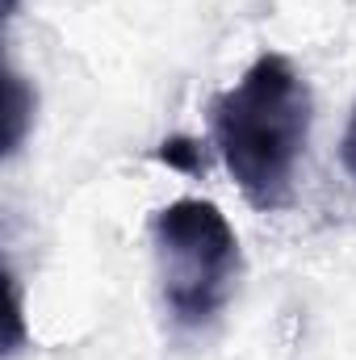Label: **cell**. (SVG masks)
Returning <instances> with one entry per match:
<instances>
[{
	"mask_svg": "<svg viewBox=\"0 0 356 360\" xmlns=\"http://www.w3.org/2000/svg\"><path fill=\"white\" fill-rule=\"evenodd\" d=\"M210 134L252 210H289L298 160L310 139L306 80L285 55L265 51L231 89L214 96Z\"/></svg>",
	"mask_w": 356,
	"mask_h": 360,
	"instance_id": "obj_1",
	"label": "cell"
},
{
	"mask_svg": "<svg viewBox=\"0 0 356 360\" xmlns=\"http://www.w3.org/2000/svg\"><path fill=\"white\" fill-rule=\"evenodd\" d=\"M151 243L160 264L164 310L184 331L210 327L239 281V239L214 201L180 197L155 210Z\"/></svg>",
	"mask_w": 356,
	"mask_h": 360,
	"instance_id": "obj_2",
	"label": "cell"
},
{
	"mask_svg": "<svg viewBox=\"0 0 356 360\" xmlns=\"http://www.w3.org/2000/svg\"><path fill=\"white\" fill-rule=\"evenodd\" d=\"M30 113H34V92L8 68V76H4V155L21 151L25 130H30Z\"/></svg>",
	"mask_w": 356,
	"mask_h": 360,
	"instance_id": "obj_3",
	"label": "cell"
},
{
	"mask_svg": "<svg viewBox=\"0 0 356 360\" xmlns=\"http://www.w3.org/2000/svg\"><path fill=\"white\" fill-rule=\"evenodd\" d=\"M155 160L177 168V172H189V176H201L205 172V155H201V143L189 139V134H172L155 147Z\"/></svg>",
	"mask_w": 356,
	"mask_h": 360,
	"instance_id": "obj_4",
	"label": "cell"
},
{
	"mask_svg": "<svg viewBox=\"0 0 356 360\" xmlns=\"http://www.w3.org/2000/svg\"><path fill=\"white\" fill-rule=\"evenodd\" d=\"M21 348V289L17 276H8V356Z\"/></svg>",
	"mask_w": 356,
	"mask_h": 360,
	"instance_id": "obj_5",
	"label": "cell"
},
{
	"mask_svg": "<svg viewBox=\"0 0 356 360\" xmlns=\"http://www.w3.org/2000/svg\"><path fill=\"white\" fill-rule=\"evenodd\" d=\"M340 164L356 180V109H352V117H348V126H344V139H340Z\"/></svg>",
	"mask_w": 356,
	"mask_h": 360,
	"instance_id": "obj_6",
	"label": "cell"
},
{
	"mask_svg": "<svg viewBox=\"0 0 356 360\" xmlns=\"http://www.w3.org/2000/svg\"><path fill=\"white\" fill-rule=\"evenodd\" d=\"M4 13H17V0H4Z\"/></svg>",
	"mask_w": 356,
	"mask_h": 360,
	"instance_id": "obj_7",
	"label": "cell"
}]
</instances>
